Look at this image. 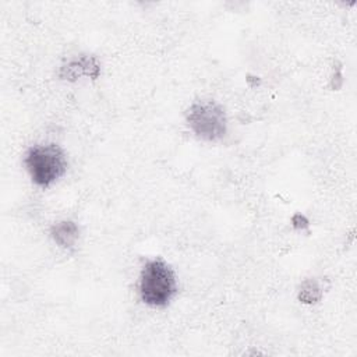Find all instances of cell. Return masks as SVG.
I'll return each mask as SVG.
<instances>
[{
	"label": "cell",
	"mask_w": 357,
	"mask_h": 357,
	"mask_svg": "<svg viewBox=\"0 0 357 357\" xmlns=\"http://www.w3.org/2000/svg\"><path fill=\"white\" fill-rule=\"evenodd\" d=\"M138 293L144 304L153 308L166 307L177 293V279L170 265L162 258L146 261L141 269Z\"/></svg>",
	"instance_id": "cell-1"
},
{
	"label": "cell",
	"mask_w": 357,
	"mask_h": 357,
	"mask_svg": "<svg viewBox=\"0 0 357 357\" xmlns=\"http://www.w3.org/2000/svg\"><path fill=\"white\" fill-rule=\"evenodd\" d=\"M24 165L33 184L47 188L61 178L68 167L66 152L57 144H38L28 148Z\"/></svg>",
	"instance_id": "cell-2"
},
{
	"label": "cell",
	"mask_w": 357,
	"mask_h": 357,
	"mask_svg": "<svg viewBox=\"0 0 357 357\" xmlns=\"http://www.w3.org/2000/svg\"><path fill=\"white\" fill-rule=\"evenodd\" d=\"M188 128L208 142L220 141L227 132V117L223 106L215 100H195L187 110Z\"/></svg>",
	"instance_id": "cell-3"
},
{
	"label": "cell",
	"mask_w": 357,
	"mask_h": 357,
	"mask_svg": "<svg viewBox=\"0 0 357 357\" xmlns=\"http://www.w3.org/2000/svg\"><path fill=\"white\" fill-rule=\"evenodd\" d=\"M99 63L95 57L82 56L79 59L71 60L67 66H64L61 70V77H64L66 79H75L81 75L96 78L99 75Z\"/></svg>",
	"instance_id": "cell-4"
},
{
	"label": "cell",
	"mask_w": 357,
	"mask_h": 357,
	"mask_svg": "<svg viewBox=\"0 0 357 357\" xmlns=\"http://www.w3.org/2000/svg\"><path fill=\"white\" fill-rule=\"evenodd\" d=\"M50 236L59 247L67 250L75 245L79 236V229L71 220H61L52 226Z\"/></svg>",
	"instance_id": "cell-5"
},
{
	"label": "cell",
	"mask_w": 357,
	"mask_h": 357,
	"mask_svg": "<svg viewBox=\"0 0 357 357\" xmlns=\"http://www.w3.org/2000/svg\"><path fill=\"white\" fill-rule=\"evenodd\" d=\"M321 296V289L318 286V283L312 279L305 280L301 284V290H300V300L304 303H315Z\"/></svg>",
	"instance_id": "cell-6"
}]
</instances>
